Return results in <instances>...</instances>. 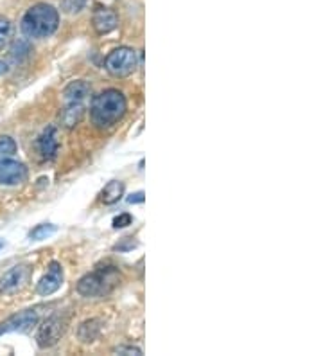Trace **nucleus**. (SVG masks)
I'll return each instance as SVG.
<instances>
[{
	"mask_svg": "<svg viewBox=\"0 0 323 356\" xmlns=\"http://www.w3.org/2000/svg\"><path fill=\"white\" fill-rule=\"evenodd\" d=\"M126 110H128V101L124 94L115 88H110L94 97L90 106V119L97 128H112L115 122L124 118Z\"/></svg>",
	"mask_w": 323,
	"mask_h": 356,
	"instance_id": "1",
	"label": "nucleus"
},
{
	"mask_svg": "<svg viewBox=\"0 0 323 356\" xmlns=\"http://www.w3.org/2000/svg\"><path fill=\"white\" fill-rule=\"evenodd\" d=\"M60 26V13L51 4L40 2L27 9L22 18V33L29 38H49L58 31Z\"/></svg>",
	"mask_w": 323,
	"mask_h": 356,
	"instance_id": "2",
	"label": "nucleus"
},
{
	"mask_svg": "<svg viewBox=\"0 0 323 356\" xmlns=\"http://www.w3.org/2000/svg\"><path fill=\"white\" fill-rule=\"evenodd\" d=\"M117 284H119V272L113 266H106V268H99L92 274L83 275L76 290L83 297H99L108 296Z\"/></svg>",
	"mask_w": 323,
	"mask_h": 356,
	"instance_id": "3",
	"label": "nucleus"
},
{
	"mask_svg": "<svg viewBox=\"0 0 323 356\" xmlns=\"http://www.w3.org/2000/svg\"><path fill=\"white\" fill-rule=\"evenodd\" d=\"M138 58L137 52L131 47H117L113 49L104 60V69L113 78H128L137 70Z\"/></svg>",
	"mask_w": 323,
	"mask_h": 356,
	"instance_id": "4",
	"label": "nucleus"
},
{
	"mask_svg": "<svg viewBox=\"0 0 323 356\" xmlns=\"http://www.w3.org/2000/svg\"><path fill=\"white\" fill-rule=\"evenodd\" d=\"M38 321L40 313L36 309H24V312L15 313L4 322H0V337L8 333H17V331L18 333H27L38 324Z\"/></svg>",
	"mask_w": 323,
	"mask_h": 356,
	"instance_id": "5",
	"label": "nucleus"
},
{
	"mask_svg": "<svg viewBox=\"0 0 323 356\" xmlns=\"http://www.w3.org/2000/svg\"><path fill=\"white\" fill-rule=\"evenodd\" d=\"M31 277V268L27 265H17L0 275V296H11L26 286Z\"/></svg>",
	"mask_w": 323,
	"mask_h": 356,
	"instance_id": "6",
	"label": "nucleus"
},
{
	"mask_svg": "<svg viewBox=\"0 0 323 356\" xmlns=\"http://www.w3.org/2000/svg\"><path fill=\"white\" fill-rule=\"evenodd\" d=\"M65 321L61 317H49L47 321H43L42 326L38 327V333H36V342L42 349L52 348L60 342V339L65 333Z\"/></svg>",
	"mask_w": 323,
	"mask_h": 356,
	"instance_id": "7",
	"label": "nucleus"
},
{
	"mask_svg": "<svg viewBox=\"0 0 323 356\" xmlns=\"http://www.w3.org/2000/svg\"><path fill=\"white\" fill-rule=\"evenodd\" d=\"M29 177L24 162L13 161L9 156L0 159V186H20Z\"/></svg>",
	"mask_w": 323,
	"mask_h": 356,
	"instance_id": "8",
	"label": "nucleus"
},
{
	"mask_svg": "<svg viewBox=\"0 0 323 356\" xmlns=\"http://www.w3.org/2000/svg\"><path fill=\"white\" fill-rule=\"evenodd\" d=\"M63 266H61L58 261H52L47 268V274L40 279L36 291H38L42 297H49L52 296V293H56L61 288V284H63Z\"/></svg>",
	"mask_w": 323,
	"mask_h": 356,
	"instance_id": "9",
	"label": "nucleus"
},
{
	"mask_svg": "<svg viewBox=\"0 0 323 356\" xmlns=\"http://www.w3.org/2000/svg\"><path fill=\"white\" fill-rule=\"evenodd\" d=\"M92 26L99 35H108L112 31L117 29L119 26V17L113 9L110 8H99L95 9L94 17H92Z\"/></svg>",
	"mask_w": 323,
	"mask_h": 356,
	"instance_id": "10",
	"label": "nucleus"
},
{
	"mask_svg": "<svg viewBox=\"0 0 323 356\" xmlns=\"http://www.w3.org/2000/svg\"><path fill=\"white\" fill-rule=\"evenodd\" d=\"M36 148H38V153L42 155V159H45V161H51V159H54L58 153L56 128L54 127L45 128V130H43V134L38 137V140H36Z\"/></svg>",
	"mask_w": 323,
	"mask_h": 356,
	"instance_id": "11",
	"label": "nucleus"
},
{
	"mask_svg": "<svg viewBox=\"0 0 323 356\" xmlns=\"http://www.w3.org/2000/svg\"><path fill=\"white\" fill-rule=\"evenodd\" d=\"M92 87L86 81L79 79V81L69 83L63 90V99L65 103H83L90 97Z\"/></svg>",
	"mask_w": 323,
	"mask_h": 356,
	"instance_id": "12",
	"label": "nucleus"
},
{
	"mask_svg": "<svg viewBox=\"0 0 323 356\" xmlns=\"http://www.w3.org/2000/svg\"><path fill=\"white\" fill-rule=\"evenodd\" d=\"M85 115V104L83 103H67L63 110H61L60 121L65 128H74Z\"/></svg>",
	"mask_w": 323,
	"mask_h": 356,
	"instance_id": "13",
	"label": "nucleus"
},
{
	"mask_svg": "<svg viewBox=\"0 0 323 356\" xmlns=\"http://www.w3.org/2000/svg\"><path fill=\"white\" fill-rule=\"evenodd\" d=\"M122 196H124V182H121V180H112L101 191V202L104 205H113L119 200H122Z\"/></svg>",
	"mask_w": 323,
	"mask_h": 356,
	"instance_id": "14",
	"label": "nucleus"
},
{
	"mask_svg": "<svg viewBox=\"0 0 323 356\" xmlns=\"http://www.w3.org/2000/svg\"><path fill=\"white\" fill-rule=\"evenodd\" d=\"M99 333H101V322L97 321V318L85 321L78 330L79 340L85 343L95 342V340H97V337H99Z\"/></svg>",
	"mask_w": 323,
	"mask_h": 356,
	"instance_id": "15",
	"label": "nucleus"
},
{
	"mask_svg": "<svg viewBox=\"0 0 323 356\" xmlns=\"http://www.w3.org/2000/svg\"><path fill=\"white\" fill-rule=\"evenodd\" d=\"M56 225H52V223H40V225H36L35 229L29 232V239H33V241H42V239H47L49 236L56 234Z\"/></svg>",
	"mask_w": 323,
	"mask_h": 356,
	"instance_id": "16",
	"label": "nucleus"
},
{
	"mask_svg": "<svg viewBox=\"0 0 323 356\" xmlns=\"http://www.w3.org/2000/svg\"><path fill=\"white\" fill-rule=\"evenodd\" d=\"M11 33H13V26L9 22V18L0 17V51H4L11 42Z\"/></svg>",
	"mask_w": 323,
	"mask_h": 356,
	"instance_id": "17",
	"label": "nucleus"
},
{
	"mask_svg": "<svg viewBox=\"0 0 323 356\" xmlns=\"http://www.w3.org/2000/svg\"><path fill=\"white\" fill-rule=\"evenodd\" d=\"M18 146L13 137L9 135H0V156H13L17 153Z\"/></svg>",
	"mask_w": 323,
	"mask_h": 356,
	"instance_id": "18",
	"label": "nucleus"
},
{
	"mask_svg": "<svg viewBox=\"0 0 323 356\" xmlns=\"http://www.w3.org/2000/svg\"><path fill=\"white\" fill-rule=\"evenodd\" d=\"M88 0H61V11L67 15H76L85 9Z\"/></svg>",
	"mask_w": 323,
	"mask_h": 356,
	"instance_id": "19",
	"label": "nucleus"
},
{
	"mask_svg": "<svg viewBox=\"0 0 323 356\" xmlns=\"http://www.w3.org/2000/svg\"><path fill=\"white\" fill-rule=\"evenodd\" d=\"M31 52V45L27 40H18L17 44L13 45V49H11V56L15 58V60H22L24 56H27Z\"/></svg>",
	"mask_w": 323,
	"mask_h": 356,
	"instance_id": "20",
	"label": "nucleus"
},
{
	"mask_svg": "<svg viewBox=\"0 0 323 356\" xmlns=\"http://www.w3.org/2000/svg\"><path fill=\"white\" fill-rule=\"evenodd\" d=\"M131 223H133V216H131L129 213H122V214H119V216L113 218L112 225H113V229H124V227L131 225Z\"/></svg>",
	"mask_w": 323,
	"mask_h": 356,
	"instance_id": "21",
	"label": "nucleus"
},
{
	"mask_svg": "<svg viewBox=\"0 0 323 356\" xmlns=\"http://www.w3.org/2000/svg\"><path fill=\"white\" fill-rule=\"evenodd\" d=\"M115 355H124V356H140L142 355V349L135 348V346H121V348L113 349Z\"/></svg>",
	"mask_w": 323,
	"mask_h": 356,
	"instance_id": "22",
	"label": "nucleus"
},
{
	"mask_svg": "<svg viewBox=\"0 0 323 356\" xmlns=\"http://www.w3.org/2000/svg\"><path fill=\"white\" fill-rule=\"evenodd\" d=\"M137 241H133V238H124L121 243H117L113 247V250H119V252H128V250H133L137 247Z\"/></svg>",
	"mask_w": 323,
	"mask_h": 356,
	"instance_id": "23",
	"label": "nucleus"
},
{
	"mask_svg": "<svg viewBox=\"0 0 323 356\" xmlns=\"http://www.w3.org/2000/svg\"><path fill=\"white\" fill-rule=\"evenodd\" d=\"M128 204H144V191L133 193V195H129Z\"/></svg>",
	"mask_w": 323,
	"mask_h": 356,
	"instance_id": "24",
	"label": "nucleus"
},
{
	"mask_svg": "<svg viewBox=\"0 0 323 356\" xmlns=\"http://www.w3.org/2000/svg\"><path fill=\"white\" fill-rule=\"evenodd\" d=\"M8 70H9L8 63H6L4 60H0V78H2L4 74H8Z\"/></svg>",
	"mask_w": 323,
	"mask_h": 356,
	"instance_id": "25",
	"label": "nucleus"
},
{
	"mask_svg": "<svg viewBox=\"0 0 323 356\" xmlns=\"http://www.w3.org/2000/svg\"><path fill=\"white\" fill-rule=\"evenodd\" d=\"M2 247H4V245H2V241H0V248H2Z\"/></svg>",
	"mask_w": 323,
	"mask_h": 356,
	"instance_id": "26",
	"label": "nucleus"
}]
</instances>
